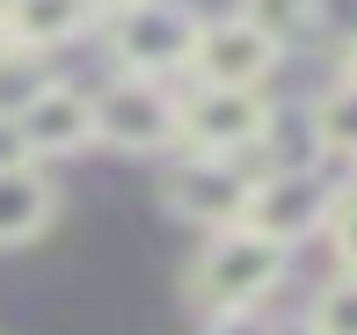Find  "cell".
I'll list each match as a JSON object with an SVG mask.
<instances>
[{
  "mask_svg": "<svg viewBox=\"0 0 357 335\" xmlns=\"http://www.w3.org/2000/svg\"><path fill=\"white\" fill-rule=\"evenodd\" d=\"M284 270H291V248L270 241L263 226H248V219L219 226V233H204L197 263H190V306L197 313H255L284 284Z\"/></svg>",
  "mask_w": 357,
  "mask_h": 335,
  "instance_id": "6da1fadb",
  "label": "cell"
},
{
  "mask_svg": "<svg viewBox=\"0 0 357 335\" xmlns=\"http://www.w3.org/2000/svg\"><path fill=\"white\" fill-rule=\"evenodd\" d=\"M263 161H270V146L263 153H183V161L160 175V204L183 226H204V233L241 226L248 204H255V182L270 175Z\"/></svg>",
  "mask_w": 357,
  "mask_h": 335,
  "instance_id": "7a4b0ae2",
  "label": "cell"
},
{
  "mask_svg": "<svg viewBox=\"0 0 357 335\" xmlns=\"http://www.w3.org/2000/svg\"><path fill=\"white\" fill-rule=\"evenodd\" d=\"M197 37H204V15L190 0H132V8H109V59H117V73H139V81L190 73Z\"/></svg>",
  "mask_w": 357,
  "mask_h": 335,
  "instance_id": "3957f363",
  "label": "cell"
},
{
  "mask_svg": "<svg viewBox=\"0 0 357 335\" xmlns=\"http://www.w3.org/2000/svg\"><path fill=\"white\" fill-rule=\"evenodd\" d=\"M95 139L117 153H160L183 139V102L168 95V81H139V73H117L102 95H95Z\"/></svg>",
  "mask_w": 357,
  "mask_h": 335,
  "instance_id": "277c9868",
  "label": "cell"
},
{
  "mask_svg": "<svg viewBox=\"0 0 357 335\" xmlns=\"http://www.w3.org/2000/svg\"><path fill=\"white\" fill-rule=\"evenodd\" d=\"M270 102L263 88H197L183 95V146L190 153H263L270 146Z\"/></svg>",
  "mask_w": 357,
  "mask_h": 335,
  "instance_id": "5b68a950",
  "label": "cell"
},
{
  "mask_svg": "<svg viewBox=\"0 0 357 335\" xmlns=\"http://www.w3.org/2000/svg\"><path fill=\"white\" fill-rule=\"evenodd\" d=\"M278 59H284V44L263 37L248 15H219V22H204L190 73H197V88H263Z\"/></svg>",
  "mask_w": 357,
  "mask_h": 335,
  "instance_id": "8992f818",
  "label": "cell"
},
{
  "mask_svg": "<svg viewBox=\"0 0 357 335\" xmlns=\"http://www.w3.org/2000/svg\"><path fill=\"white\" fill-rule=\"evenodd\" d=\"M328 182L306 168H270L263 182H255V204H248V226H263L270 241L299 248L306 233H328Z\"/></svg>",
  "mask_w": 357,
  "mask_h": 335,
  "instance_id": "52a82bcc",
  "label": "cell"
},
{
  "mask_svg": "<svg viewBox=\"0 0 357 335\" xmlns=\"http://www.w3.org/2000/svg\"><path fill=\"white\" fill-rule=\"evenodd\" d=\"M22 132H29V153H37V161H44V153H80L95 139V95L52 81L37 102L22 109Z\"/></svg>",
  "mask_w": 357,
  "mask_h": 335,
  "instance_id": "ba28073f",
  "label": "cell"
},
{
  "mask_svg": "<svg viewBox=\"0 0 357 335\" xmlns=\"http://www.w3.org/2000/svg\"><path fill=\"white\" fill-rule=\"evenodd\" d=\"M59 219V189L37 161L29 168H0V248H22L37 241L44 226Z\"/></svg>",
  "mask_w": 357,
  "mask_h": 335,
  "instance_id": "9c48e42d",
  "label": "cell"
},
{
  "mask_svg": "<svg viewBox=\"0 0 357 335\" xmlns=\"http://www.w3.org/2000/svg\"><path fill=\"white\" fill-rule=\"evenodd\" d=\"M102 0H15L8 8V44H29V52H59V44L88 37Z\"/></svg>",
  "mask_w": 357,
  "mask_h": 335,
  "instance_id": "30bf717a",
  "label": "cell"
},
{
  "mask_svg": "<svg viewBox=\"0 0 357 335\" xmlns=\"http://www.w3.org/2000/svg\"><path fill=\"white\" fill-rule=\"evenodd\" d=\"M314 146L328 161H357V81H335L314 102Z\"/></svg>",
  "mask_w": 357,
  "mask_h": 335,
  "instance_id": "8fae6325",
  "label": "cell"
},
{
  "mask_svg": "<svg viewBox=\"0 0 357 335\" xmlns=\"http://www.w3.org/2000/svg\"><path fill=\"white\" fill-rule=\"evenodd\" d=\"M44 88H52L44 52H29V44H0V117H22Z\"/></svg>",
  "mask_w": 357,
  "mask_h": 335,
  "instance_id": "7c38bea8",
  "label": "cell"
},
{
  "mask_svg": "<svg viewBox=\"0 0 357 335\" xmlns=\"http://www.w3.org/2000/svg\"><path fill=\"white\" fill-rule=\"evenodd\" d=\"M306 335H357V270H335L306 299Z\"/></svg>",
  "mask_w": 357,
  "mask_h": 335,
  "instance_id": "4fadbf2b",
  "label": "cell"
},
{
  "mask_svg": "<svg viewBox=\"0 0 357 335\" xmlns=\"http://www.w3.org/2000/svg\"><path fill=\"white\" fill-rule=\"evenodd\" d=\"M234 15H248L263 37H278V44H291V37H306L314 29V15H321V0H241Z\"/></svg>",
  "mask_w": 357,
  "mask_h": 335,
  "instance_id": "5bb4252c",
  "label": "cell"
},
{
  "mask_svg": "<svg viewBox=\"0 0 357 335\" xmlns=\"http://www.w3.org/2000/svg\"><path fill=\"white\" fill-rule=\"evenodd\" d=\"M328 248L343 270H357V182L335 189V204H328Z\"/></svg>",
  "mask_w": 357,
  "mask_h": 335,
  "instance_id": "9a60e30c",
  "label": "cell"
},
{
  "mask_svg": "<svg viewBox=\"0 0 357 335\" xmlns=\"http://www.w3.org/2000/svg\"><path fill=\"white\" fill-rule=\"evenodd\" d=\"M37 153H29V132H22V117H0V168H29Z\"/></svg>",
  "mask_w": 357,
  "mask_h": 335,
  "instance_id": "2e32d148",
  "label": "cell"
},
{
  "mask_svg": "<svg viewBox=\"0 0 357 335\" xmlns=\"http://www.w3.org/2000/svg\"><path fill=\"white\" fill-rule=\"evenodd\" d=\"M204 335H278L263 321V313H212V321H204Z\"/></svg>",
  "mask_w": 357,
  "mask_h": 335,
  "instance_id": "e0dca14e",
  "label": "cell"
},
{
  "mask_svg": "<svg viewBox=\"0 0 357 335\" xmlns=\"http://www.w3.org/2000/svg\"><path fill=\"white\" fill-rule=\"evenodd\" d=\"M343 81H357V29L343 37Z\"/></svg>",
  "mask_w": 357,
  "mask_h": 335,
  "instance_id": "ac0fdd59",
  "label": "cell"
},
{
  "mask_svg": "<svg viewBox=\"0 0 357 335\" xmlns=\"http://www.w3.org/2000/svg\"><path fill=\"white\" fill-rule=\"evenodd\" d=\"M8 8H15V0H0V37H8Z\"/></svg>",
  "mask_w": 357,
  "mask_h": 335,
  "instance_id": "d6986e66",
  "label": "cell"
},
{
  "mask_svg": "<svg viewBox=\"0 0 357 335\" xmlns=\"http://www.w3.org/2000/svg\"><path fill=\"white\" fill-rule=\"evenodd\" d=\"M102 8H132V0H102Z\"/></svg>",
  "mask_w": 357,
  "mask_h": 335,
  "instance_id": "ffe728a7",
  "label": "cell"
},
{
  "mask_svg": "<svg viewBox=\"0 0 357 335\" xmlns=\"http://www.w3.org/2000/svg\"><path fill=\"white\" fill-rule=\"evenodd\" d=\"M0 44H8V37H0Z\"/></svg>",
  "mask_w": 357,
  "mask_h": 335,
  "instance_id": "44dd1931",
  "label": "cell"
}]
</instances>
